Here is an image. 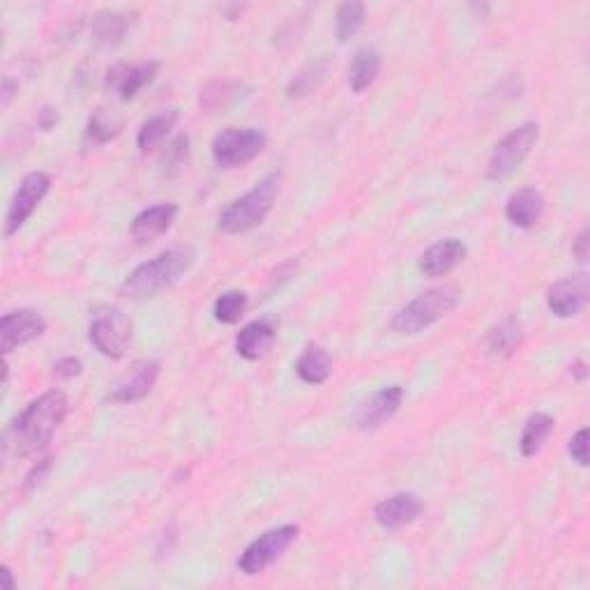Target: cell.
<instances>
[{
    "label": "cell",
    "instance_id": "6da1fadb",
    "mask_svg": "<svg viewBox=\"0 0 590 590\" xmlns=\"http://www.w3.org/2000/svg\"><path fill=\"white\" fill-rule=\"evenodd\" d=\"M70 413V399L63 390H47L33 399L10 429V443L17 457H33L49 448L51 438Z\"/></svg>",
    "mask_w": 590,
    "mask_h": 590
},
{
    "label": "cell",
    "instance_id": "7a4b0ae2",
    "mask_svg": "<svg viewBox=\"0 0 590 590\" xmlns=\"http://www.w3.org/2000/svg\"><path fill=\"white\" fill-rule=\"evenodd\" d=\"M196 261L194 247H171L166 252L157 254L155 259L143 261L136 266L125 282L120 284V295L130 300H148L157 293L171 289L178 284Z\"/></svg>",
    "mask_w": 590,
    "mask_h": 590
},
{
    "label": "cell",
    "instance_id": "3957f363",
    "mask_svg": "<svg viewBox=\"0 0 590 590\" xmlns=\"http://www.w3.org/2000/svg\"><path fill=\"white\" fill-rule=\"evenodd\" d=\"M279 189H282V173L272 171L263 176L249 192L222 208L217 217V231L226 233V236H240V233L254 231L256 226L266 222V217L275 208Z\"/></svg>",
    "mask_w": 590,
    "mask_h": 590
},
{
    "label": "cell",
    "instance_id": "277c9868",
    "mask_svg": "<svg viewBox=\"0 0 590 590\" xmlns=\"http://www.w3.org/2000/svg\"><path fill=\"white\" fill-rule=\"evenodd\" d=\"M459 305V289L452 284L434 286L418 298H413L399 312L392 316V330L399 335H420L431 325L445 319L450 312H455Z\"/></svg>",
    "mask_w": 590,
    "mask_h": 590
},
{
    "label": "cell",
    "instance_id": "5b68a950",
    "mask_svg": "<svg viewBox=\"0 0 590 590\" xmlns=\"http://www.w3.org/2000/svg\"><path fill=\"white\" fill-rule=\"evenodd\" d=\"M540 141V125L535 120H526L510 130L496 143L491 150L489 162H487V180H505L510 178L521 164L528 160V155L533 153V148Z\"/></svg>",
    "mask_w": 590,
    "mask_h": 590
},
{
    "label": "cell",
    "instance_id": "8992f818",
    "mask_svg": "<svg viewBox=\"0 0 590 590\" xmlns=\"http://www.w3.org/2000/svg\"><path fill=\"white\" fill-rule=\"evenodd\" d=\"M132 319L123 309L100 305L93 309L88 325V339L95 351L109 360H120L132 342Z\"/></svg>",
    "mask_w": 590,
    "mask_h": 590
},
{
    "label": "cell",
    "instance_id": "52a82bcc",
    "mask_svg": "<svg viewBox=\"0 0 590 590\" xmlns=\"http://www.w3.org/2000/svg\"><path fill=\"white\" fill-rule=\"evenodd\" d=\"M268 146V134L259 127H226L215 134L210 155L219 169H240L254 162Z\"/></svg>",
    "mask_w": 590,
    "mask_h": 590
},
{
    "label": "cell",
    "instance_id": "ba28073f",
    "mask_svg": "<svg viewBox=\"0 0 590 590\" xmlns=\"http://www.w3.org/2000/svg\"><path fill=\"white\" fill-rule=\"evenodd\" d=\"M300 526L284 524L277 528H270L263 535L256 537L254 542L247 544V549L242 551L238 558V570L245 577H256V574L266 572L268 567L284 556V551L298 540Z\"/></svg>",
    "mask_w": 590,
    "mask_h": 590
},
{
    "label": "cell",
    "instance_id": "9c48e42d",
    "mask_svg": "<svg viewBox=\"0 0 590 590\" xmlns=\"http://www.w3.org/2000/svg\"><path fill=\"white\" fill-rule=\"evenodd\" d=\"M51 187H54V180L44 171H30L21 178L5 213V238H12L19 229H24V224L35 215L40 203L47 199Z\"/></svg>",
    "mask_w": 590,
    "mask_h": 590
},
{
    "label": "cell",
    "instance_id": "30bf717a",
    "mask_svg": "<svg viewBox=\"0 0 590 590\" xmlns=\"http://www.w3.org/2000/svg\"><path fill=\"white\" fill-rule=\"evenodd\" d=\"M47 332V319L35 309H17L0 319V351L7 355L28 346Z\"/></svg>",
    "mask_w": 590,
    "mask_h": 590
},
{
    "label": "cell",
    "instance_id": "8fae6325",
    "mask_svg": "<svg viewBox=\"0 0 590 590\" xmlns=\"http://www.w3.org/2000/svg\"><path fill=\"white\" fill-rule=\"evenodd\" d=\"M588 298L590 282L586 272H574V275L558 279L556 284L549 286L547 295H544L549 312L558 316V319H572V316L584 312Z\"/></svg>",
    "mask_w": 590,
    "mask_h": 590
},
{
    "label": "cell",
    "instance_id": "7c38bea8",
    "mask_svg": "<svg viewBox=\"0 0 590 590\" xmlns=\"http://www.w3.org/2000/svg\"><path fill=\"white\" fill-rule=\"evenodd\" d=\"M160 74L157 60H143V63H116L107 72V88L118 95V100L132 102L146 86H150Z\"/></svg>",
    "mask_w": 590,
    "mask_h": 590
},
{
    "label": "cell",
    "instance_id": "4fadbf2b",
    "mask_svg": "<svg viewBox=\"0 0 590 590\" xmlns=\"http://www.w3.org/2000/svg\"><path fill=\"white\" fill-rule=\"evenodd\" d=\"M422 512H425V503L420 501V496L411 494V491H397V494L376 503L374 519L383 531L397 533L415 524L422 517Z\"/></svg>",
    "mask_w": 590,
    "mask_h": 590
},
{
    "label": "cell",
    "instance_id": "5bb4252c",
    "mask_svg": "<svg viewBox=\"0 0 590 590\" xmlns=\"http://www.w3.org/2000/svg\"><path fill=\"white\" fill-rule=\"evenodd\" d=\"M404 404V388L402 385H388L374 392L367 402H362L358 413H355V425L362 431H372L383 427L385 422L395 418L399 408Z\"/></svg>",
    "mask_w": 590,
    "mask_h": 590
},
{
    "label": "cell",
    "instance_id": "9a60e30c",
    "mask_svg": "<svg viewBox=\"0 0 590 590\" xmlns=\"http://www.w3.org/2000/svg\"><path fill=\"white\" fill-rule=\"evenodd\" d=\"M180 208L176 203H155V206L143 208L141 213H136L130 224V238L136 245H150L157 238H162L164 233L171 231V226L176 224Z\"/></svg>",
    "mask_w": 590,
    "mask_h": 590
},
{
    "label": "cell",
    "instance_id": "2e32d148",
    "mask_svg": "<svg viewBox=\"0 0 590 590\" xmlns=\"http://www.w3.org/2000/svg\"><path fill=\"white\" fill-rule=\"evenodd\" d=\"M466 254H468L466 242H461L459 238H443L422 252V256L418 259V270L429 279L445 277L464 263Z\"/></svg>",
    "mask_w": 590,
    "mask_h": 590
},
{
    "label": "cell",
    "instance_id": "e0dca14e",
    "mask_svg": "<svg viewBox=\"0 0 590 590\" xmlns=\"http://www.w3.org/2000/svg\"><path fill=\"white\" fill-rule=\"evenodd\" d=\"M160 374H162L160 362H155V360L136 362L134 369H132V376L127 378V381L118 383L116 388L109 392V402L120 404V406L143 402V399L153 392L157 381H160Z\"/></svg>",
    "mask_w": 590,
    "mask_h": 590
},
{
    "label": "cell",
    "instance_id": "ac0fdd59",
    "mask_svg": "<svg viewBox=\"0 0 590 590\" xmlns=\"http://www.w3.org/2000/svg\"><path fill=\"white\" fill-rule=\"evenodd\" d=\"M277 328L279 321L272 319V316H263V319L247 323L236 335V353L247 362L261 360L275 344Z\"/></svg>",
    "mask_w": 590,
    "mask_h": 590
},
{
    "label": "cell",
    "instance_id": "d6986e66",
    "mask_svg": "<svg viewBox=\"0 0 590 590\" xmlns=\"http://www.w3.org/2000/svg\"><path fill=\"white\" fill-rule=\"evenodd\" d=\"M544 196L535 187H521L508 196L505 217L517 229H533L544 215Z\"/></svg>",
    "mask_w": 590,
    "mask_h": 590
},
{
    "label": "cell",
    "instance_id": "ffe728a7",
    "mask_svg": "<svg viewBox=\"0 0 590 590\" xmlns=\"http://www.w3.org/2000/svg\"><path fill=\"white\" fill-rule=\"evenodd\" d=\"M245 95H249V88L245 83L233 79H215L201 88L199 104L206 113H224L233 104H238Z\"/></svg>",
    "mask_w": 590,
    "mask_h": 590
},
{
    "label": "cell",
    "instance_id": "44dd1931",
    "mask_svg": "<svg viewBox=\"0 0 590 590\" xmlns=\"http://www.w3.org/2000/svg\"><path fill=\"white\" fill-rule=\"evenodd\" d=\"M524 342V323L519 316H508L498 325H494L484 337V351L494 358H512Z\"/></svg>",
    "mask_w": 590,
    "mask_h": 590
},
{
    "label": "cell",
    "instance_id": "7402d4cb",
    "mask_svg": "<svg viewBox=\"0 0 590 590\" xmlns=\"http://www.w3.org/2000/svg\"><path fill=\"white\" fill-rule=\"evenodd\" d=\"M180 111L178 109H162L155 116H150L146 123L139 127V134H136V148L141 150L143 155L153 153L166 141V136L171 134L173 127L178 125Z\"/></svg>",
    "mask_w": 590,
    "mask_h": 590
},
{
    "label": "cell",
    "instance_id": "603a6c76",
    "mask_svg": "<svg viewBox=\"0 0 590 590\" xmlns=\"http://www.w3.org/2000/svg\"><path fill=\"white\" fill-rule=\"evenodd\" d=\"M295 372L302 383L323 385L332 376V355L321 344H307L295 362Z\"/></svg>",
    "mask_w": 590,
    "mask_h": 590
},
{
    "label": "cell",
    "instance_id": "cb8c5ba5",
    "mask_svg": "<svg viewBox=\"0 0 590 590\" xmlns=\"http://www.w3.org/2000/svg\"><path fill=\"white\" fill-rule=\"evenodd\" d=\"M383 67V56L376 47H360L355 51L349 67V86L353 93H365L367 88L374 86Z\"/></svg>",
    "mask_w": 590,
    "mask_h": 590
},
{
    "label": "cell",
    "instance_id": "d4e9b609",
    "mask_svg": "<svg viewBox=\"0 0 590 590\" xmlns=\"http://www.w3.org/2000/svg\"><path fill=\"white\" fill-rule=\"evenodd\" d=\"M554 427H556V420L551 418L549 413H533L531 418L524 422V429H521V436H519L521 457L533 459L535 455H540L544 443H547L549 436L554 434Z\"/></svg>",
    "mask_w": 590,
    "mask_h": 590
},
{
    "label": "cell",
    "instance_id": "484cf974",
    "mask_svg": "<svg viewBox=\"0 0 590 590\" xmlns=\"http://www.w3.org/2000/svg\"><path fill=\"white\" fill-rule=\"evenodd\" d=\"M134 26V14L100 12L93 19V37L102 47H118Z\"/></svg>",
    "mask_w": 590,
    "mask_h": 590
},
{
    "label": "cell",
    "instance_id": "4316f807",
    "mask_svg": "<svg viewBox=\"0 0 590 590\" xmlns=\"http://www.w3.org/2000/svg\"><path fill=\"white\" fill-rule=\"evenodd\" d=\"M328 70H330L328 58L314 60V63H307L289 81V86H286V97H289V100H302V97L312 95L314 90L321 88V83L325 81V77H328Z\"/></svg>",
    "mask_w": 590,
    "mask_h": 590
},
{
    "label": "cell",
    "instance_id": "83f0119b",
    "mask_svg": "<svg viewBox=\"0 0 590 590\" xmlns=\"http://www.w3.org/2000/svg\"><path fill=\"white\" fill-rule=\"evenodd\" d=\"M120 132H123V120L107 109L93 111L86 123V141L93 146H107L113 139H118Z\"/></svg>",
    "mask_w": 590,
    "mask_h": 590
},
{
    "label": "cell",
    "instance_id": "f1b7e54d",
    "mask_svg": "<svg viewBox=\"0 0 590 590\" xmlns=\"http://www.w3.org/2000/svg\"><path fill=\"white\" fill-rule=\"evenodd\" d=\"M367 19V7L365 3H358V0H351V3H342L337 7L335 17V37L337 42H349L365 26Z\"/></svg>",
    "mask_w": 590,
    "mask_h": 590
},
{
    "label": "cell",
    "instance_id": "f546056e",
    "mask_svg": "<svg viewBox=\"0 0 590 590\" xmlns=\"http://www.w3.org/2000/svg\"><path fill=\"white\" fill-rule=\"evenodd\" d=\"M249 309V298L245 291H226L219 295L213 305V316L222 325H236Z\"/></svg>",
    "mask_w": 590,
    "mask_h": 590
},
{
    "label": "cell",
    "instance_id": "4dcf8cb0",
    "mask_svg": "<svg viewBox=\"0 0 590 590\" xmlns=\"http://www.w3.org/2000/svg\"><path fill=\"white\" fill-rule=\"evenodd\" d=\"M187 157H189V136L178 134L176 139L166 146L164 157H162V166L166 171H178Z\"/></svg>",
    "mask_w": 590,
    "mask_h": 590
},
{
    "label": "cell",
    "instance_id": "1f68e13d",
    "mask_svg": "<svg viewBox=\"0 0 590 590\" xmlns=\"http://www.w3.org/2000/svg\"><path fill=\"white\" fill-rule=\"evenodd\" d=\"M567 452H570L572 461L581 468L588 466V429H579L577 434L570 438V443H567Z\"/></svg>",
    "mask_w": 590,
    "mask_h": 590
},
{
    "label": "cell",
    "instance_id": "d6a6232c",
    "mask_svg": "<svg viewBox=\"0 0 590 590\" xmlns=\"http://www.w3.org/2000/svg\"><path fill=\"white\" fill-rule=\"evenodd\" d=\"M54 374L60 381H72V378L83 374V362L74 358V355H65V358H60L54 365Z\"/></svg>",
    "mask_w": 590,
    "mask_h": 590
},
{
    "label": "cell",
    "instance_id": "836d02e7",
    "mask_svg": "<svg viewBox=\"0 0 590 590\" xmlns=\"http://www.w3.org/2000/svg\"><path fill=\"white\" fill-rule=\"evenodd\" d=\"M49 468H51V459L47 457V459H42V461H37V464L33 466V471H30L28 475H26V482H24V489L26 491H30V489H35L37 484L42 482V478L44 475L49 473Z\"/></svg>",
    "mask_w": 590,
    "mask_h": 590
},
{
    "label": "cell",
    "instance_id": "e575fe53",
    "mask_svg": "<svg viewBox=\"0 0 590 590\" xmlns=\"http://www.w3.org/2000/svg\"><path fill=\"white\" fill-rule=\"evenodd\" d=\"M588 238H590L588 229H581V233H579L577 240H574V245H572V254L579 263H586V259H588V242H590Z\"/></svg>",
    "mask_w": 590,
    "mask_h": 590
},
{
    "label": "cell",
    "instance_id": "d590c367",
    "mask_svg": "<svg viewBox=\"0 0 590 590\" xmlns=\"http://www.w3.org/2000/svg\"><path fill=\"white\" fill-rule=\"evenodd\" d=\"M58 123V109L54 107H44L40 111V118H37V127H40L42 132H51Z\"/></svg>",
    "mask_w": 590,
    "mask_h": 590
},
{
    "label": "cell",
    "instance_id": "8d00e7d4",
    "mask_svg": "<svg viewBox=\"0 0 590 590\" xmlns=\"http://www.w3.org/2000/svg\"><path fill=\"white\" fill-rule=\"evenodd\" d=\"M570 374H572V378H577V381H586V378H588V365L584 360H574L570 365Z\"/></svg>",
    "mask_w": 590,
    "mask_h": 590
},
{
    "label": "cell",
    "instance_id": "74e56055",
    "mask_svg": "<svg viewBox=\"0 0 590 590\" xmlns=\"http://www.w3.org/2000/svg\"><path fill=\"white\" fill-rule=\"evenodd\" d=\"M0 577H3V590H14L17 588V581H14V574L7 565L0 567Z\"/></svg>",
    "mask_w": 590,
    "mask_h": 590
},
{
    "label": "cell",
    "instance_id": "f35d334b",
    "mask_svg": "<svg viewBox=\"0 0 590 590\" xmlns=\"http://www.w3.org/2000/svg\"><path fill=\"white\" fill-rule=\"evenodd\" d=\"M242 10H245V5H226L224 14H226V19H229V21H236V19H240Z\"/></svg>",
    "mask_w": 590,
    "mask_h": 590
},
{
    "label": "cell",
    "instance_id": "ab89813d",
    "mask_svg": "<svg viewBox=\"0 0 590 590\" xmlns=\"http://www.w3.org/2000/svg\"><path fill=\"white\" fill-rule=\"evenodd\" d=\"M12 90H14V81L12 79H5L3 81V104L7 107V104H10V100H12Z\"/></svg>",
    "mask_w": 590,
    "mask_h": 590
}]
</instances>
